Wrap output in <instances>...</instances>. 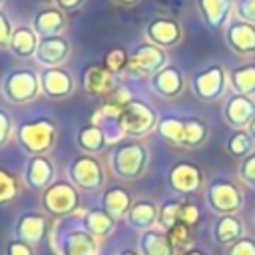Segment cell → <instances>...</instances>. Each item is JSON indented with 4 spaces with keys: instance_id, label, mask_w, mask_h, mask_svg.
Segmentation results:
<instances>
[{
    "instance_id": "cell-16",
    "label": "cell",
    "mask_w": 255,
    "mask_h": 255,
    "mask_svg": "<svg viewBox=\"0 0 255 255\" xmlns=\"http://www.w3.org/2000/svg\"><path fill=\"white\" fill-rule=\"evenodd\" d=\"M52 139V126L44 122H36L30 126H22V141L30 149H44L50 145Z\"/></svg>"
},
{
    "instance_id": "cell-39",
    "label": "cell",
    "mask_w": 255,
    "mask_h": 255,
    "mask_svg": "<svg viewBox=\"0 0 255 255\" xmlns=\"http://www.w3.org/2000/svg\"><path fill=\"white\" fill-rule=\"evenodd\" d=\"M124 255H135V253H129V251H128V253H124Z\"/></svg>"
},
{
    "instance_id": "cell-40",
    "label": "cell",
    "mask_w": 255,
    "mask_h": 255,
    "mask_svg": "<svg viewBox=\"0 0 255 255\" xmlns=\"http://www.w3.org/2000/svg\"><path fill=\"white\" fill-rule=\"evenodd\" d=\"M251 129H253V133H255V124H253V126H251Z\"/></svg>"
},
{
    "instance_id": "cell-26",
    "label": "cell",
    "mask_w": 255,
    "mask_h": 255,
    "mask_svg": "<svg viewBox=\"0 0 255 255\" xmlns=\"http://www.w3.org/2000/svg\"><path fill=\"white\" fill-rule=\"evenodd\" d=\"M241 233V227H239V221L237 219H231V217H225L221 223H219V229H217V235H219V241H235V237Z\"/></svg>"
},
{
    "instance_id": "cell-34",
    "label": "cell",
    "mask_w": 255,
    "mask_h": 255,
    "mask_svg": "<svg viewBox=\"0 0 255 255\" xmlns=\"http://www.w3.org/2000/svg\"><path fill=\"white\" fill-rule=\"evenodd\" d=\"M86 0H54V4L64 12H76L84 6Z\"/></svg>"
},
{
    "instance_id": "cell-17",
    "label": "cell",
    "mask_w": 255,
    "mask_h": 255,
    "mask_svg": "<svg viewBox=\"0 0 255 255\" xmlns=\"http://www.w3.org/2000/svg\"><path fill=\"white\" fill-rule=\"evenodd\" d=\"M239 193L233 185L229 183H217L211 187V203H213V209L217 211H233L239 207Z\"/></svg>"
},
{
    "instance_id": "cell-1",
    "label": "cell",
    "mask_w": 255,
    "mask_h": 255,
    "mask_svg": "<svg viewBox=\"0 0 255 255\" xmlns=\"http://www.w3.org/2000/svg\"><path fill=\"white\" fill-rule=\"evenodd\" d=\"M2 90H4V96L16 104L30 102L40 92V78L32 70L18 68V70H12L4 76Z\"/></svg>"
},
{
    "instance_id": "cell-14",
    "label": "cell",
    "mask_w": 255,
    "mask_h": 255,
    "mask_svg": "<svg viewBox=\"0 0 255 255\" xmlns=\"http://www.w3.org/2000/svg\"><path fill=\"white\" fill-rule=\"evenodd\" d=\"M151 88L155 92H159L161 96H167V98L177 96L183 88L181 72L175 66H163L159 72H155L151 76Z\"/></svg>"
},
{
    "instance_id": "cell-23",
    "label": "cell",
    "mask_w": 255,
    "mask_h": 255,
    "mask_svg": "<svg viewBox=\"0 0 255 255\" xmlns=\"http://www.w3.org/2000/svg\"><path fill=\"white\" fill-rule=\"evenodd\" d=\"M171 177H181V181L173 183L179 189H193L197 185V181H199L197 179V171L193 167H189V165H179L177 169H173Z\"/></svg>"
},
{
    "instance_id": "cell-33",
    "label": "cell",
    "mask_w": 255,
    "mask_h": 255,
    "mask_svg": "<svg viewBox=\"0 0 255 255\" xmlns=\"http://www.w3.org/2000/svg\"><path fill=\"white\" fill-rule=\"evenodd\" d=\"M229 255H255V243L249 241V239L237 241L233 245V249L229 251Z\"/></svg>"
},
{
    "instance_id": "cell-35",
    "label": "cell",
    "mask_w": 255,
    "mask_h": 255,
    "mask_svg": "<svg viewBox=\"0 0 255 255\" xmlns=\"http://www.w3.org/2000/svg\"><path fill=\"white\" fill-rule=\"evenodd\" d=\"M243 171H245V179H249L251 183H255V155L245 163Z\"/></svg>"
},
{
    "instance_id": "cell-18",
    "label": "cell",
    "mask_w": 255,
    "mask_h": 255,
    "mask_svg": "<svg viewBox=\"0 0 255 255\" xmlns=\"http://www.w3.org/2000/svg\"><path fill=\"white\" fill-rule=\"evenodd\" d=\"M253 112H255L253 102H251L247 96H241V94L233 96V98L227 102V108H225V116H227V120H229L231 124L239 126V128L253 116Z\"/></svg>"
},
{
    "instance_id": "cell-5",
    "label": "cell",
    "mask_w": 255,
    "mask_h": 255,
    "mask_svg": "<svg viewBox=\"0 0 255 255\" xmlns=\"http://www.w3.org/2000/svg\"><path fill=\"white\" fill-rule=\"evenodd\" d=\"M225 44L237 56L255 54V24L245 20H233L225 26Z\"/></svg>"
},
{
    "instance_id": "cell-27",
    "label": "cell",
    "mask_w": 255,
    "mask_h": 255,
    "mask_svg": "<svg viewBox=\"0 0 255 255\" xmlns=\"http://www.w3.org/2000/svg\"><path fill=\"white\" fill-rule=\"evenodd\" d=\"M30 181L36 185V187H40V185H44V181L50 177V167H48V163L44 161V159H36L34 163H32V169H30Z\"/></svg>"
},
{
    "instance_id": "cell-37",
    "label": "cell",
    "mask_w": 255,
    "mask_h": 255,
    "mask_svg": "<svg viewBox=\"0 0 255 255\" xmlns=\"http://www.w3.org/2000/svg\"><path fill=\"white\" fill-rule=\"evenodd\" d=\"M6 131H8V118L0 112V145H2V141L6 137Z\"/></svg>"
},
{
    "instance_id": "cell-24",
    "label": "cell",
    "mask_w": 255,
    "mask_h": 255,
    "mask_svg": "<svg viewBox=\"0 0 255 255\" xmlns=\"http://www.w3.org/2000/svg\"><path fill=\"white\" fill-rule=\"evenodd\" d=\"M44 231V219L42 217H26L22 219V225H20V233L24 239L28 241H36Z\"/></svg>"
},
{
    "instance_id": "cell-42",
    "label": "cell",
    "mask_w": 255,
    "mask_h": 255,
    "mask_svg": "<svg viewBox=\"0 0 255 255\" xmlns=\"http://www.w3.org/2000/svg\"><path fill=\"white\" fill-rule=\"evenodd\" d=\"M2 2H4V0H0V6H2Z\"/></svg>"
},
{
    "instance_id": "cell-22",
    "label": "cell",
    "mask_w": 255,
    "mask_h": 255,
    "mask_svg": "<svg viewBox=\"0 0 255 255\" xmlns=\"http://www.w3.org/2000/svg\"><path fill=\"white\" fill-rule=\"evenodd\" d=\"M128 62H129V56H128V52H126L124 48H112V50L106 54L104 66H106L110 72L118 74V72H122V70L128 68Z\"/></svg>"
},
{
    "instance_id": "cell-6",
    "label": "cell",
    "mask_w": 255,
    "mask_h": 255,
    "mask_svg": "<svg viewBox=\"0 0 255 255\" xmlns=\"http://www.w3.org/2000/svg\"><path fill=\"white\" fill-rule=\"evenodd\" d=\"M118 124L129 133H143L153 124V112L141 102H128L126 106H122Z\"/></svg>"
},
{
    "instance_id": "cell-41",
    "label": "cell",
    "mask_w": 255,
    "mask_h": 255,
    "mask_svg": "<svg viewBox=\"0 0 255 255\" xmlns=\"http://www.w3.org/2000/svg\"><path fill=\"white\" fill-rule=\"evenodd\" d=\"M189 255H203V253H189Z\"/></svg>"
},
{
    "instance_id": "cell-15",
    "label": "cell",
    "mask_w": 255,
    "mask_h": 255,
    "mask_svg": "<svg viewBox=\"0 0 255 255\" xmlns=\"http://www.w3.org/2000/svg\"><path fill=\"white\" fill-rule=\"evenodd\" d=\"M116 157H118V165H116V169L118 171H122L126 177H135L137 173H139V169H141V165H143V159H145V153H143V149L141 147H124V149H120L118 153H116Z\"/></svg>"
},
{
    "instance_id": "cell-38",
    "label": "cell",
    "mask_w": 255,
    "mask_h": 255,
    "mask_svg": "<svg viewBox=\"0 0 255 255\" xmlns=\"http://www.w3.org/2000/svg\"><path fill=\"white\" fill-rule=\"evenodd\" d=\"M114 4H118V6H124V8H131V6H135L139 0H112Z\"/></svg>"
},
{
    "instance_id": "cell-31",
    "label": "cell",
    "mask_w": 255,
    "mask_h": 255,
    "mask_svg": "<svg viewBox=\"0 0 255 255\" xmlns=\"http://www.w3.org/2000/svg\"><path fill=\"white\" fill-rule=\"evenodd\" d=\"M12 22L10 18L6 16L4 10H0V48H8L10 44V38H12Z\"/></svg>"
},
{
    "instance_id": "cell-4",
    "label": "cell",
    "mask_w": 255,
    "mask_h": 255,
    "mask_svg": "<svg viewBox=\"0 0 255 255\" xmlns=\"http://www.w3.org/2000/svg\"><path fill=\"white\" fill-rule=\"evenodd\" d=\"M161 133L165 137H169L175 143H185V145H195L197 141L203 139L205 135V126L197 120H175L169 118L165 122H161L159 126Z\"/></svg>"
},
{
    "instance_id": "cell-36",
    "label": "cell",
    "mask_w": 255,
    "mask_h": 255,
    "mask_svg": "<svg viewBox=\"0 0 255 255\" xmlns=\"http://www.w3.org/2000/svg\"><path fill=\"white\" fill-rule=\"evenodd\" d=\"M10 253H12V255H32L30 249H28L24 243H12V245H10Z\"/></svg>"
},
{
    "instance_id": "cell-25",
    "label": "cell",
    "mask_w": 255,
    "mask_h": 255,
    "mask_svg": "<svg viewBox=\"0 0 255 255\" xmlns=\"http://www.w3.org/2000/svg\"><path fill=\"white\" fill-rule=\"evenodd\" d=\"M131 221L137 227H147L153 223V205L149 203H137L131 211Z\"/></svg>"
},
{
    "instance_id": "cell-29",
    "label": "cell",
    "mask_w": 255,
    "mask_h": 255,
    "mask_svg": "<svg viewBox=\"0 0 255 255\" xmlns=\"http://www.w3.org/2000/svg\"><path fill=\"white\" fill-rule=\"evenodd\" d=\"M102 131L98 129V128H88V129H84L82 131V135H80V139H82V143L86 145V147H90V149H98L100 147V143H102Z\"/></svg>"
},
{
    "instance_id": "cell-21",
    "label": "cell",
    "mask_w": 255,
    "mask_h": 255,
    "mask_svg": "<svg viewBox=\"0 0 255 255\" xmlns=\"http://www.w3.org/2000/svg\"><path fill=\"white\" fill-rule=\"evenodd\" d=\"M143 249L147 255H171V241H169V237L149 233V235H145Z\"/></svg>"
},
{
    "instance_id": "cell-32",
    "label": "cell",
    "mask_w": 255,
    "mask_h": 255,
    "mask_svg": "<svg viewBox=\"0 0 255 255\" xmlns=\"http://www.w3.org/2000/svg\"><path fill=\"white\" fill-rule=\"evenodd\" d=\"M14 191H16V187H14V179L0 171V201H4L6 197H12Z\"/></svg>"
},
{
    "instance_id": "cell-13",
    "label": "cell",
    "mask_w": 255,
    "mask_h": 255,
    "mask_svg": "<svg viewBox=\"0 0 255 255\" xmlns=\"http://www.w3.org/2000/svg\"><path fill=\"white\" fill-rule=\"evenodd\" d=\"M38 34L34 32L32 26H20L12 32V38H10V52L18 58H32L36 56V50H38Z\"/></svg>"
},
{
    "instance_id": "cell-2",
    "label": "cell",
    "mask_w": 255,
    "mask_h": 255,
    "mask_svg": "<svg viewBox=\"0 0 255 255\" xmlns=\"http://www.w3.org/2000/svg\"><path fill=\"white\" fill-rule=\"evenodd\" d=\"M165 60L167 58L163 48L151 42H143V44H137L129 54V62L126 70L133 76H153L165 66Z\"/></svg>"
},
{
    "instance_id": "cell-8",
    "label": "cell",
    "mask_w": 255,
    "mask_h": 255,
    "mask_svg": "<svg viewBox=\"0 0 255 255\" xmlns=\"http://www.w3.org/2000/svg\"><path fill=\"white\" fill-rule=\"evenodd\" d=\"M32 28L40 38L46 36H58L66 28V16L64 10L58 6H44L40 8L32 18Z\"/></svg>"
},
{
    "instance_id": "cell-7",
    "label": "cell",
    "mask_w": 255,
    "mask_h": 255,
    "mask_svg": "<svg viewBox=\"0 0 255 255\" xmlns=\"http://www.w3.org/2000/svg\"><path fill=\"white\" fill-rule=\"evenodd\" d=\"M225 90V70L221 66H209L195 74L193 78V92L201 100H215Z\"/></svg>"
},
{
    "instance_id": "cell-28",
    "label": "cell",
    "mask_w": 255,
    "mask_h": 255,
    "mask_svg": "<svg viewBox=\"0 0 255 255\" xmlns=\"http://www.w3.org/2000/svg\"><path fill=\"white\" fill-rule=\"evenodd\" d=\"M235 16L237 20H245L255 24V0H237L235 2Z\"/></svg>"
},
{
    "instance_id": "cell-3",
    "label": "cell",
    "mask_w": 255,
    "mask_h": 255,
    "mask_svg": "<svg viewBox=\"0 0 255 255\" xmlns=\"http://www.w3.org/2000/svg\"><path fill=\"white\" fill-rule=\"evenodd\" d=\"M181 36H183V30H181L179 22L169 16H157L145 24V38L159 48L177 46Z\"/></svg>"
},
{
    "instance_id": "cell-12",
    "label": "cell",
    "mask_w": 255,
    "mask_h": 255,
    "mask_svg": "<svg viewBox=\"0 0 255 255\" xmlns=\"http://www.w3.org/2000/svg\"><path fill=\"white\" fill-rule=\"evenodd\" d=\"M116 86V74L110 72L106 66L94 64L90 68H86L84 72V88L94 94V96H104L110 94Z\"/></svg>"
},
{
    "instance_id": "cell-30",
    "label": "cell",
    "mask_w": 255,
    "mask_h": 255,
    "mask_svg": "<svg viewBox=\"0 0 255 255\" xmlns=\"http://www.w3.org/2000/svg\"><path fill=\"white\" fill-rule=\"evenodd\" d=\"M106 203H108V209H112L114 213H122L126 209V205H128V197L122 193V189H114L108 195Z\"/></svg>"
},
{
    "instance_id": "cell-10",
    "label": "cell",
    "mask_w": 255,
    "mask_h": 255,
    "mask_svg": "<svg viewBox=\"0 0 255 255\" xmlns=\"http://www.w3.org/2000/svg\"><path fill=\"white\" fill-rule=\"evenodd\" d=\"M195 4L209 30H221L229 22L233 0H195Z\"/></svg>"
},
{
    "instance_id": "cell-11",
    "label": "cell",
    "mask_w": 255,
    "mask_h": 255,
    "mask_svg": "<svg viewBox=\"0 0 255 255\" xmlns=\"http://www.w3.org/2000/svg\"><path fill=\"white\" fill-rule=\"evenodd\" d=\"M40 90L50 98H64L74 90V80L66 70L52 66V68H46L42 72Z\"/></svg>"
},
{
    "instance_id": "cell-9",
    "label": "cell",
    "mask_w": 255,
    "mask_h": 255,
    "mask_svg": "<svg viewBox=\"0 0 255 255\" xmlns=\"http://www.w3.org/2000/svg\"><path fill=\"white\" fill-rule=\"evenodd\" d=\"M70 54V42L64 36H46L40 38L38 50H36V60L48 68L62 64Z\"/></svg>"
},
{
    "instance_id": "cell-20",
    "label": "cell",
    "mask_w": 255,
    "mask_h": 255,
    "mask_svg": "<svg viewBox=\"0 0 255 255\" xmlns=\"http://www.w3.org/2000/svg\"><path fill=\"white\" fill-rule=\"evenodd\" d=\"M231 84L237 94L249 96L255 94V64H245L231 72Z\"/></svg>"
},
{
    "instance_id": "cell-19",
    "label": "cell",
    "mask_w": 255,
    "mask_h": 255,
    "mask_svg": "<svg viewBox=\"0 0 255 255\" xmlns=\"http://www.w3.org/2000/svg\"><path fill=\"white\" fill-rule=\"evenodd\" d=\"M76 203V193L68 185H56L46 193V205L54 213H66L74 209Z\"/></svg>"
}]
</instances>
